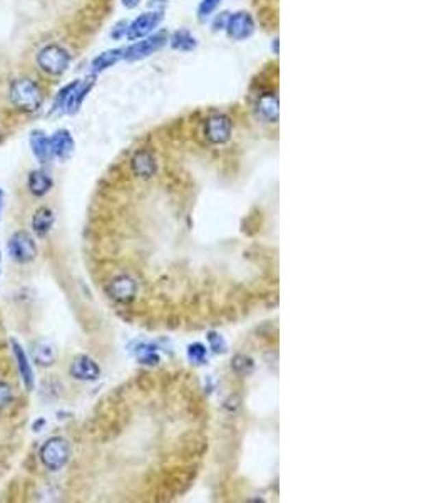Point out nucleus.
Listing matches in <instances>:
<instances>
[{"instance_id":"6e6552de","label":"nucleus","mask_w":447,"mask_h":503,"mask_svg":"<svg viewBox=\"0 0 447 503\" xmlns=\"http://www.w3.org/2000/svg\"><path fill=\"white\" fill-rule=\"evenodd\" d=\"M163 19H164L163 12H155V10H153V12L141 14V16L134 19L131 24H127L126 37L129 40H133V42L144 39V37L156 32V29L159 27Z\"/></svg>"},{"instance_id":"7ed1b4c3","label":"nucleus","mask_w":447,"mask_h":503,"mask_svg":"<svg viewBox=\"0 0 447 503\" xmlns=\"http://www.w3.org/2000/svg\"><path fill=\"white\" fill-rule=\"evenodd\" d=\"M36 62L49 76H61L71 66V54L59 44H47L37 52Z\"/></svg>"},{"instance_id":"bb28decb","label":"nucleus","mask_w":447,"mask_h":503,"mask_svg":"<svg viewBox=\"0 0 447 503\" xmlns=\"http://www.w3.org/2000/svg\"><path fill=\"white\" fill-rule=\"evenodd\" d=\"M208 341H209V346H212V349L215 352H225V351H227V343H225L223 337L218 336L216 332H209Z\"/></svg>"},{"instance_id":"9b49d317","label":"nucleus","mask_w":447,"mask_h":503,"mask_svg":"<svg viewBox=\"0 0 447 503\" xmlns=\"http://www.w3.org/2000/svg\"><path fill=\"white\" fill-rule=\"evenodd\" d=\"M131 170L141 180H151L157 173V161L155 153L149 149H139L131 158Z\"/></svg>"},{"instance_id":"dca6fc26","label":"nucleus","mask_w":447,"mask_h":503,"mask_svg":"<svg viewBox=\"0 0 447 503\" xmlns=\"http://www.w3.org/2000/svg\"><path fill=\"white\" fill-rule=\"evenodd\" d=\"M32 358L40 367H51L58 361V349L49 341H37L32 347Z\"/></svg>"},{"instance_id":"4468645a","label":"nucleus","mask_w":447,"mask_h":503,"mask_svg":"<svg viewBox=\"0 0 447 503\" xmlns=\"http://www.w3.org/2000/svg\"><path fill=\"white\" fill-rule=\"evenodd\" d=\"M10 346H12V352H14V358H16L17 366H18V373H21L22 381H24L25 388L31 391L34 388V373H32V366L31 361L27 358V352L24 351V347L17 343V341H10Z\"/></svg>"},{"instance_id":"cd10ccee","label":"nucleus","mask_w":447,"mask_h":503,"mask_svg":"<svg viewBox=\"0 0 447 503\" xmlns=\"http://www.w3.org/2000/svg\"><path fill=\"white\" fill-rule=\"evenodd\" d=\"M228 16H230V12H220V14H218V16L215 17V21H213V27H215V31H225V25H227Z\"/></svg>"},{"instance_id":"393cba45","label":"nucleus","mask_w":447,"mask_h":503,"mask_svg":"<svg viewBox=\"0 0 447 503\" xmlns=\"http://www.w3.org/2000/svg\"><path fill=\"white\" fill-rule=\"evenodd\" d=\"M190 358L191 361L196 363V364H203L206 359V347L201 346V344H194V346L190 347Z\"/></svg>"},{"instance_id":"39448f33","label":"nucleus","mask_w":447,"mask_h":503,"mask_svg":"<svg viewBox=\"0 0 447 503\" xmlns=\"http://www.w3.org/2000/svg\"><path fill=\"white\" fill-rule=\"evenodd\" d=\"M39 458L40 463H42L44 468H47L49 471L62 470L71 458L69 441L61 437L49 438V440L42 445V448H40Z\"/></svg>"},{"instance_id":"0eeeda50","label":"nucleus","mask_w":447,"mask_h":503,"mask_svg":"<svg viewBox=\"0 0 447 503\" xmlns=\"http://www.w3.org/2000/svg\"><path fill=\"white\" fill-rule=\"evenodd\" d=\"M257 31V24L255 19L246 10H238V12L230 14L228 16L227 25H225V32H227L228 39L231 40H246L253 36Z\"/></svg>"},{"instance_id":"4be33fe9","label":"nucleus","mask_w":447,"mask_h":503,"mask_svg":"<svg viewBox=\"0 0 447 503\" xmlns=\"http://www.w3.org/2000/svg\"><path fill=\"white\" fill-rule=\"evenodd\" d=\"M231 369L235 371L240 376H248V374L253 373L255 364L250 358H246L245 354H236L231 361Z\"/></svg>"},{"instance_id":"f8f14e48","label":"nucleus","mask_w":447,"mask_h":503,"mask_svg":"<svg viewBox=\"0 0 447 503\" xmlns=\"http://www.w3.org/2000/svg\"><path fill=\"white\" fill-rule=\"evenodd\" d=\"M69 374L77 381H96L101 376V367L92 358L81 354L74 358L69 367Z\"/></svg>"},{"instance_id":"ddd939ff","label":"nucleus","mask_w":447,"mask_h":503,"mask_svg":"<svg viewBox=\"0 0 447 503\" xmlns=\"http://www.w3.org/2000/svg\"><path fill=\"white\" fill-rule=\"evenodd\" d=\"M49 145H51V155L59 160H67L74 151V140L73 134L67 130H58L51 138H49Z\"/></svg>"},{"instance_id":"1a4fd4ad","label":"nucleus","mask_w":447,"mask_h":503,"mask_svg":"<svg viewBox=\"0 0 447 503\" xmlns=\"http://www.w3.org/2000/svg\"><path fill=\"white\" fill-rule=\"evenodd\" d=\"M107 295L118 304H129L136 299L139 292V285L136 280L131 275L121 273V275L114 277L106 287Z\"/></svg>"},{"instance_id":"2f4dec72","label":"nucleus","mask_w":447,"mask_h":503,"mask_svg":"<svg viewBox=\"0 0 447 503\" xmlns=\"http://www.w3.org/2000/svg\"><path fill=\"white\" fill-rule=\"evenodd\" d=\"M0 264H2V257H0Z\"/></svg>"},{"instance_id":"c85d7f7f","label":"nucleus","mask_w":447,"mask_h":503,"mask_svg":"<svg viewBox=\"0 0 447 503\" xmlns=\"http://www.w3.org/2000/svg\"><path fill=\"white\" fill-rule=\"evenodd\" d=\"M126 32H127V22H121L119 25H116L114 32H112V37H114V39H121L123 36H126Z\"/></svg>"},{"instance_id":"aec40b11","label":"nucleus","mask_w":447,"mask_h":503,"mask_svg":"<svg viewBox=\"0 0 447 503\" xmlns=\"http://www.w3.org/2000/svg\"><path fill=\"white\" fill-rule=\"evenodd\" d=\"M170 46L175 51L191 52L193 49H196L198 40L188 29H179V31H175L170 36Z\"/></svg>"},{"instance_id":"a878e982","label":"nucleus","mask_w":447,"mask_h":503,"mask_svg":"<svg viewBox=\"0 0 447 503\" xmlns=\"http://www.w3.org/2000/svg\"><path fill=\"white\" fill-rule=\"evenodd\" d=\"M12 389H10V386L7 384V382L0 381V409L5 408L7 404L12 401Z\"/></svg>"},{"instance_id":"b1692460","label":"nucleus","mask_w":447,"mask_h":503,"mask_svg":"<svg viewBox=\"0 0 447 503\" xmlns=\"http://www.w3.org/2000/svg\"><path fill=\"white\" fill-rule=\"evenodd\" d=\"M138 359L139 363L142 364H155L159 361V358H157L156 354V349L151 346V344H141V346L138 347Z\"/></svg>"},{"instance_id":"5701e85b","label":"nucleus","mask_w":447,"mask_h":503,"mask_svg":"<svg viewBox=\"0 0 447 503\" xmlns=\"http://www.w3.org/2000/svg\"><path fill=\"white\" fill-rule=\"evenodd\" d=\"M223 0H201L200 7H198V19L201 22H206L213 14L216 12V9L220 7V3Z\"/></svg>"},{"instance_id":"c756f323","label":"nucleus","mask_w":447,"mask_h":503,"mask_svg":"<svg viewBox=\"0 0 447 503\" xmlns=\"http://www.w3.org/2000/svg\"><path fill=\"white\" fill-rule=\"evenodd\" d=\"M121 2H123L124 7H127V9H134V7L139 5V2H141V0H121Z\"/></svg>"},{"instance_id":"2eb2a0df","label":"nucleus","mask_w":447,"mask_h":503,"mask_svg":"<svg viewBox=\"0 0 447 503\" xmlns=\"http://www.w3.org/2000/svg\"><path fill=\"white\" fill-rule=\"evenodd\" d=\"M257 112L265 123H277L278 121V96L275 93H263L257 101Z\"/></svg>"},{"instance_id":"f03ea898","label":"nucleus","mask_w":447,"mask_h":503,"mask_svg":"<svg viewBox=\"0 0 447 503\" xmlns=\"http://www.w3.org/2000/svg\"><path fill=\"white\" fill-rule=\"evenodd\" d=\"M94 84H96L94 77H88L82 79V81L81 79H76V81L64 86L61 91H59L58 97H55L54 111H62L66 114H76L81 110L86 97L91 93Z\"/></svg>"},{"instance_id":"f257e3e1","label":"nucleus","mask_w":447,"mask_h":503,"mask_svg":"<svg viewBox=\"0 0 447 503\" xmlns=\"http://www.w3.org/2000/svg\"><path fill=\"white\" fill-rule=\"evenodd\" d=\"M9 99L14 108L24 112H36L42 106L44 93L31 77H18L9 88Z\"/></svg>"},{"instance_id":"20e7f679","label":"nucleus","mask_w":447,"mask_h":503,"mask_svg":"<svg viewBox=\"0 0 447 503\" xmlns=\"http://www.w3.org/2000/svg\"><path fill=\"white\" fill-rule=\"evenodd\" d=\"M170 42V34L166 31H159L144 37V39L136 40L131 46L123 49V59L127 62L142 61L146 58H151L157 51H161L166 44Z\"/></svg>"},{"instance_id":"f3484780","label":"nucleus","mask_w":447,"mask_h":503,"mask_svg":"<svg viewBox=\"0 0 447 503\" xmlns=\"http://www.w3.org/2000/svg\"><path fill=\"white\" fill-rule=\"evenodd\" d=\"M54 221H55L54 212H52L51 208H47V206H40V208L36 210V213H34V217H32L34 234H36L37 236H40V238H44V236H46L49 232L52 230V227H54Z\"/></svg>"},{"instance_id":"a211bd4d","label":"nucleus","mask_w":447,"mask_h":503,"mask_svg":"<svg viewBox=\"0 0 447 503\" xmlns=\"http://www.w3.org/2000/svg\"><path fill=\"white\" fill-rule=\"evenodd\" d=\"M29 143H31L32 153L39 163H47L51 160V145H49V136L44 131H32L31 136H29Z\"/></svg>"},{"instance_id":"412c9836","label":"nucleus","mask_w":447,"mask_h":503,"mask_svg":"<svg viewBox=\"0 0 447 503\" xmlns=\"http://www.w3.org/2000/svg\"><path fill=\"white\" fill-rule=\"evenodd\" d=\"M119 61H123V49H109V51L103 52L92 61V73L99 74L109 69V67L116 66Z\"/></svg>"},{"instance_id":"423d86ee","label":"nucleus","mask_w":447,"mask_h":503,"mask_svg":"<svg viewBox=\"0 0 447 503\" xmlns=\"http://www.w3.org/2000/svg\"><path fill=\"white\" fill-rule=\"evenodd\" d=\"M7 250H9L10 258L17 264H29V262L36 260L37 254H39L34 238L24 230H18L14 235H10L9 242H7Z\"/></svg>"},{"instance_id":"9d476101","label":"nucleus","mask_w":447,"mask_h":503,"mask_svg":"<svg viewBox=\"0 0 447 503\" xmlns=\"http://www.w3.org/2000/svg\"><path fill=\"white\" fill-rule=\"evenodd\" d=\"M233 123L227 114H213L205 123V136L213 145H225L230 141Z\"/></svg>"},{"instance_id":"6ab92c4d","label":"nucleus","mask_w":447,"mask_h":503,"mask_svg":"<svg viewBox=\"0 0 447 503\" xmlns=\"http://www.w3.org/2000/svg\"><path fill=\"white\" fill-rule=\"evenodd\" d=\"M52 185H54V182H52L51 176H49L44 170H34L32 173L29 175L27 186L34 197H44V195H47L49 191H51Z\"/></svg>"},{"instance_id":"7c9ffc66","label":"nucleus","mask_w":447,"mask_h":503,"mask_svg":"<svg viewBox=\"0 0 447 503\" xmlns=\"http://www.w3.org/2000/svg\"><path fill=\"white\" fill-rule=\"evenodd\" d=\"M2 200H3V191L0 190V212H2Z\"/></svg>"}]
</instances>
